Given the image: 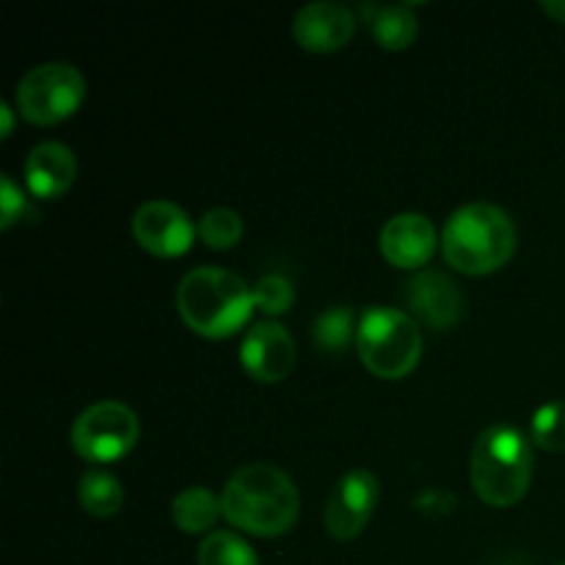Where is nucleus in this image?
<instances>
[{"label": "nucleus", "mask_w": 565, "mask_h": 565, "mask_svg": "<svg viewBox=\"0 0 565 565\" xmlns=\"http://www.w3.org/2000/svg\"><path fill=\"white\" fill-rule=\"evenodd\" d=\"M221 511L232 527L257 539H281L301 516V494L285 469L274 463H246L226 480Z\"/></svg>", "instance_id": "1"}, {"label": "nucleus", "mask_w": 565, "mask_h": 565, "mask_svg": "<svg viewBox=\"0 0 565 565\" xmlns=\"http://www.w3.org/2000/svg\"><path fill=\"white\" fill-rule=\"evenodd\" d=\"M254 287L226 268H193L177 287V312L193 334L230 340L254 315Z\"/></svg>", "instance_id": "2"}, {"label": "nucleus", "mask_w": 565, "mask_h": 565, "mask_svg": "<svg viewBox=\"0 0 565 565\" xmlns=\"http://www.w3.org/2000/svg\"><path fill=\"white\" fill-rule=\"evenodd\" d=\"M516 224L491 202L458 207L441 226V257L463 276H489L505 268L516 252Z\"/></svg>", "instance_id": "3"}, {"label": "nucleus", "mask_w": 565, "mask_h": 565, "mask_svg": "<svg viewBox=\"0 0 565 565\" xmlns=\"http://www.w3.org/2000/svg\"><path fill=\"white\" fill-rule=\"evenodd\" d=\"M530 436L513 425H491L478 436L469 461V480L480 502L489 508H513L533 486L535 452Z\"/></svg>", "instance_id": "4"}, {"label": "nucleus", "mask_w": 565, "mask_h": 565, "mask_svg": "<svg viewBox=\"0 0 565 565\" xmlns=\"http://www.w3.org/2000/svg\"><path fill=\"white\" fill-rule=\"evenodd\" d=\"M423 331L408 312L395 307H367L359 315L356 356L370 375L401 381L417 370L423 359Z\"/></svg>", "instance_id": "5"}, {"label": "nucleus", "mask_w": 565, "mask_h": 565, "mask_svg": "<svg viewBox=\"0 0 565 565\" xmlns=\"http://www.w3.org/2000/svg\"><path fill=\"white\" fill-rule=\"evenodd\" d=\"M86 77L66 61H47L20 77L14 92V108L36 127H55L72 119L86 103Z\"/></svg>", "instance_id": "6"}, {"label": "nucleus", "mask_w": 565, "mask_h": 565, "mask_svg": "<svg viewBox=\"0 0 565 565\" xmlns=\"http://www.w3.org/2000/svg\"><path fill=\"white\" fill-rule=\"evenodd\" d=\"M141 436L136 412L121 401H99L83 408L70 430L72 450L94 467L116 463L130 456Z\"/></svg>", "instance_id": "7"}, {"label": "nucleus", "mask_w": 565, "mask_h": 565, "mask_svg": "<svg viewBox=\"0 0 565 565\" xmlns=\"http://www.w3.org/2000/svg\"><path fill=\"white\" fill-rule=\"evenodd\" d=\"M130 232L132 241L152 257L177 259L185 257L193 248V241L199 237V224H193V218L180 204L169 202V199H152L132 213Z\"/></svg>", "instance_id": "8"}, {"label": "nucleus", "mask_w": 565, "mask_h": 565, "mask_svg": "<svg viewBox=\"0 0 565 565\" xmlns=\"http://www.w3.org/2000/svg\"><path fill=\"white\" fill-rule=\"evenodd\" d=\"M381 500V483L367 469L342 475L323 511V527L334 541H353L364 533Z\"/></svg>", "instance_id": "9"}, {"label": "nucleus", "mask_w": 565, "mask_h": 565, "mask_svg": "<svg viewBox=\"0 0 565 565\" xmlns=\"http://www.w3.org/2000/svg\"><path fill=\"white\" fill-rule=\"evenodd\" d=\"M379 248L392 268L423 270L441 248V237L425 213H397L381 230Z\"/></svg>", "instance_id": "10"}, {"label": "nucleus", "mask_w": 565, "mask_h": 565, "mask_svg": "<svg viewBox=\"0 0 565 565\" xmlns=\"http://www.w3.org/2000/svg\"><path fill=\"white\" fill-rule=\"evenodd\" d=\"M296 340L276 320L252 326L241 342V364L259 384H279L296 367Z\"/></svg>", "instance_id": "11"}, {"label": "nucleus", "mask_w": 565, "mask_h": 565, "mask_svg": "<svg viewBox=\"0 0 565 565\" xmlns=\"http://www.w3.org/2000/svg\"><path fill=\"white\" fill-rule=\"evenodd\" d=\"M356 11L334 0H315L292 17V39L315 55H329L345 47L356 33Z\"/></svg>", "instance_id": "12"}, {"label": "nucleus", "mask_w": 565, "mask_h": 565, "mask_svg": "<svg viewBox=\"0 0 565 565\" xmlns=\"http://www.w3.org/2000/svg\"><path fill=\"white\" fill-rule=\"evenodd\" d=\"M406 307L417 323L434 331L456 329L463 318V296L456 281L439 270H419L406 285Z\"/></svg>", "instance_id": "13"}, {"label": "nucleus", "mask_w": 565, "mask_h": 565, "mask_svg": "<svg viewBox=\"0 0 565 565\" xmlns=\"http://www.w3.org/2000/svg\"><path fill=\"white\" fill-rule=\"evenodd\" d=\"M77 177V160L66 143L61 141H42L28 152L25 166H22V180L31 196L42 202L61 199Z\"/></svg>", "instance_id": "14"}, {"label": "nucleus", "mask_w": 565, "mask_h": 565, "mask_svg": "<svg viewBox=\"0 0 565 565\" xmlns=\"http://www.w3.org/2000/svg\"><path fill=\"white\" fill-rule=\"evenodd\" d=\"M367 11V25L375 44L390 53H403L419 36V20L408 3L390 6H364Z\"/></svg>", "instance_id": "15"}, {"label": "nucleus", "mask_w": 565, "mask_h": 565, "mask_svg": "<svg viewBox=\"0 0 565 565\" xmlns=\"http://www.w3.org/2000/svg\"><path fill=\"white\" fill-rule=\"evenodd\" d=\"M221 516H224V511H221V494L210 491L207 486L182 489L171 500V522L185 535H204L207 539Z\"/></svg>", "instance_id": "16"}, {"label": "nucleus", "mask_w": 565, "mask_h": 565, "mask_svg": "<svg viewBox=\"0 0 565 565\" xmlns=\"http://www.w3.org/2000/svg\"><path fill=\"white\" fill-rule=\"evenodd\" d=\"M77 502L88 516L110 519L125 505V486L108 469L92 467L77 480Z\"/></svg>", "instance_id": "17"}, {"label": "nucleus", "mask_w": 565, "mask_h": 565, "mask_svg": "<svg viewBox=\"0 0 565 565\" xmlns=\"http://www.w3.org/2000/svg\"><path fill=\"white\" fill-rule=\"evenodd\" d=\"M359 318L351 307H329L315 318L312 340L323 353H342L356 342Z\"/></svg>", "instance_id": "18"}, {"label": "nucleus", "mask_w": 565, "mask_h": 565, "mask_svg": "<svg viewBox=\"0 0 565 565\" xmlns=\"http://www.w3.org/2000/svg\"><path fill=\"white\" fill-rule=\"evenodd\" d=\"M246 235L243 215L232 207H210L199 218V241L213 252H230Z\"/></svg>", "instance_id": "19"}, {"label": "nucleus", "mask_w": 565, "mask_h": 565, "mask_svg": "<svg viewBox=\"0 0 565 565\" xmlns=\"http://www.w3.org/2000/svg\"><path fill=\"white\" fill-rule=\"evenodd\" d=\"M196 565H259L257 552L235 533H210L196 552Z\"/></svg>", "instance_id": "20"}, {"label": "nucleus", "mask_w": 565, "mask_h": 565, "mask_svg": "<svg viewBox=\"0 0 565 565\" xmlns=\"http://www.w3.org/2000/svg\"><path fill=\"white\" fill-rule=\"evenodd\" d=\"M530 441L546 452H565V401L546 403L533 414Z\"/></svg>", "instance_id": "21"}, {"label": "nucleus", "mask_w": 565, "mask_h": 565, "mask_svg": "<svg viewBox=\"0 0 565 565\" xmlns=\"http://www.w3.org/2000/svg\"><path fill=\"white\" fill-rule=\"evenodd\" d=\"M296 303V290L292 281L281 274H265L254 285V307L265 315V318H281Z\"/></svg>", "instance_id": "22"}, {"label": "nucleus", "mask_w": 565, "mask_h": 565, "mask_svg": "<svg viewBox=\"0 0 565 565\" xmlns=\"http://www.w3.org/2000/svg\"><path fill=\"white\" fill-rule=\"evenodd\" d=\"M25 215H33L25 191L9 174H3L0 177V230L9 232Z\"/></svg>", "instance_id": "23"}, {"label": "nucleus", "mask_w": 565, "mask_h": 565, "mask_svg": "<svg viewBox=\"0 0 565 565\" xmlns=\"http://www.w3.org/2000/svg\"><path fill=\"white\" fill-rule=\"evenodd\" d=\"M541 9H544L552 20L563 22L565 25V0H544V3H541Z\"/></svg>", "instance_id": "24"}, {"label": "nucleus", "mask_w": 565, "mask_h": 565, "mask_svg": "<svg viewBox=\"0 0 565 565\" xmlns=\"http://www.w3.org/2000/svg\"><path fill=\"white\" fill-rule=\"evenodd\" d=\"M0 119H3V132H0V136L9 138L11 130H14V119H11V108L6 103L0 105Z\"/></svg>", "instance_id": "25"}, {"label": "nucleus", "mask_w": 565, "mask_h": 565, "mask_svg": "<svg viewBox=\"0 0 565 565\" xmlns=\"http://www.w3.org/2000/svg\"><path fill=\"white\" fill-rule=\"evenodd\" d=\"M561 565H565V563H561Z\"/></svg>", "instance_id": "26"}]
</instances>
